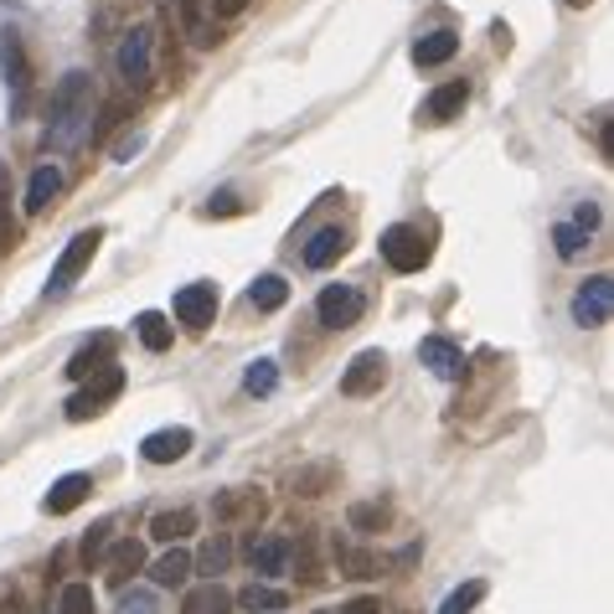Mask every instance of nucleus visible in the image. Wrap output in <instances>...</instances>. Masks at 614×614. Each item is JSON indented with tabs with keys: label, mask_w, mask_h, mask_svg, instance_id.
I'll return each instance as SVG.
<instances>
[{
	"label": "nucleus",
	"mask_w": 614,
	"mask_h": 614,
	"mask_svg": "<svg viewBox=\"0 0 614 614\" xmlns=\"http://www.w3.org/2000/svg\"><path fill=\"white\" fill-rule=\"evenodd\" d=\"M264 512H269V501H264V491H254V485H233V491H222L217 501H212V516H217L222 527H248V522H258Z\"/></svg>",
	"instance_id": "obj_9"
},
{
	"label": "nucleus",
	"mask_w": 614,
	"mask_h": 614,
	"mask_svg": "<svg viewBox=\"0 0 614 614\" xmlns=\"http://www.w3.org/2000/svg\"><path fill=\"white\" fill-rule=\"evenodd\" d=\"M610 310H614V279L610 273L583 279L579 294H573V321H579L583 331H594V325H610Z\"/></svg>",
	"instance_id": "obj_6"
},
{
	"label": "nucleus",
	"mask_w": 614,
	"mask_h": 614,
	"mask_svg": "<svg viewBox=\"0 0 614 614\" xmlns=\"http://www.w3.org/2000/svg\"><path fill=\"white\" fill-rule=\"evenodd\" d=\"M191 428H155V434H145V444H139V455L150 465H176V460H187V449H191Z\"/></svg>",
	"instance_id": "obj_13"
},
{
	"label": "nucleus",
	"mask_w": 614,
	"mask_h": 614,
	"mask_svg": "<svg viewBox=\"0 0 614 614\" xmlns=\"http://www.w3.org/2000/svg\"><path fill=\"white\" fill-rule=\"evenodd\" d=\"M5 166H0V248H11V212H5Z\"/></svg>",
	"instance_id": "obj_39"
},
{
	"label": "nucleus",
	"mask_w": 614,
	"mask_h": 614,
	"mask_svg": "<svg viewBox=\"0 0 614 614\" xmlns=\"http://www.w3.org/2000/svg\"><path fill=\"white\" fill-rule=\"evenodd\" d=\"M428 254H434L428 238L418 233V227H409V222H398V227L382 233V258H388L398 273H418L428 264Z\"/></svg>",
	"instance_id": "obj_3"
},
{
	"label": "nucleus",
	"mask_w": 614,
	"mask_h": 614,
	"mask_svg": "<svg viewBox=\"0 0 614 614\" xmlns=\"http://www.w3.org/2000/svg\"><path fill=\"white\" fill-rule=\"evenodd\" d=\"M139 150H145V135H139V130H135V135H124L120 145H114V160H135Z\"/></svg>",
	"instance_id": "obj_42"
},
{
	"label": "nucleus",
	"mask_w": 614,
	"mask_h": 614,
	"mask_svg": "<svg viewBox=\"0 0 614 614\" xmlns=\"http://www.w3.org/2000/svg\"><path fill=\"white\" fill-rule=\"evenodd\" d=\"M150 68H155V32H150V26L124 32V42H120V78L130 88H145V83H150Z\"/></svg>",
	"instance_id": "obj_5"
},
{
	"label": "nucleus",
	"mask_w": 614,
	"mask_h": 614,
	"mask_svg": "<svg viewBox=\"0 0 614 614\" xmlns=\"http://www.w3.org/2000/svg\"><path fill=\"white\" fill-rule=\"evenodd\" d=\"M243 388H248V393H254V398H269L273 388H279V367H273L269 357H258L254 367L243 372Z\"/></svg>",
	"instance_id": "obj_29"
},
{
	"label": "nucleus",
	"mask_w": 614,
	"mask_h": 614,
	"mask_svg": "<svg viewBox=\"0 0 614 614\" xmlns=\"http://www.w3.org/2000/svg\"><path fill=\"white\" fill-rule=\"evenodd\" d=\"M139 568H145V547H139L135 537H124V543H114L109 552H103V573H109V583H114V589H124Z\"/></svg>",
	"instance_id": "obj_15"
},
{
	"label": "nucleus",
	"mask_w": 614,
	"mask_h": 614,
	"mask_svg": "<svg viewBox=\"0 0 614 614\" xmlns=\"http://www.w3.org/2000/svg\"><path fill=\"white\" fill-rule=\"evenodd\" d=\"M331 480H336V465H310V470L294 476V495H321Z\"/></svg>",
	"instance_id": "obj_33"
},
{
	"label": "nucleus",
	"mask_w": 614,
	"mask_h": 614,
	"mask_svg": "<svg viewBox=\"0 0 614 614\" xmlns=\"http://www.w3.org/2000/svg\"><path fill=\"white\" fill-rule=\"evenodd\" d=\"M176 321L187 325V331H206V325L217 321V284H187V290H176Z\"/></svg>",
	"instance_id": "obj_11"
},
{
	"label": "nucleus",
	"mask_w": 614,
	"mask_h": 614,
	"mask_svg": "<svg viewBox=\"0 0 614 614\" xmlns=\"http://www.w3.org/2000/svg\"><path fill=\"white\" fill-rule=\"evenodd\" d=\"M300 563H305V583H321V558H315V537H305V552H300Z\"/></svg>",
	"instance_id": "obj_40"
},
{
	"label": "nucleus",
	"mask_w": 614,
	"mask_h": 614,
	"mask_svg": "<svg viewBox=\"0 0 614 614\" xmlns=\"http://www.w3.org/2000/svg\"><path fill=\"white\" fill-rule=\"evenodd\" d=\"M361 310H367V300H361V290H351V284H325L321 300H315V315H321L325 331H346V325H357Z\"/></svg>",
	"instance_id": "obj_8"
},
{
	"label": "nucleus",
	"mask_w": 614,
	"mask_h": 614,
	"mask_svg": "<svg viewBox=\"0 0 614 614\" xmlns=\"http://www.w3.org/2000/svg\"><path fill=\"white\" fill-rule=\"evenodd\" d=\"M176 11H181V26L197 47H212L217 36H212V21H206V0H176Z\"/></svg>",
	"instance_id": "obj_25"
},
{
	"label": "nucleus",
	"mask_w": 614,
	"mask_h": 614,
	"mask_svg": "<svg viewBox=\"0 0 614 614\" xmlns=\"http://www.w3.org/2000/svg\"><path fill=\"white\" fill-rule=\"evenodd\" d=\"M99 243H103V233L99 227H83L78 238L57 254V264H52V279H47V300H63V294L78 284V273L93 264V254H99Z\"/></svg>",
	"instance_id": "obj_2"
},
{
	"label": "nucleus",
	"mask_w": 614,
	"mask_h": 614,
	"mask_svg": "<svg viewBox=\"0 0 614 614\" xmlns=\"http://www.w3.org/2000/svg\"><path fill=\"white\" fill-rule=\"evenodd\" d=\"M382 382H388V351H377L372 346V351H357V357H351V367L342 372V393L367 398V393H377Z\"/></svg>",
	"instance_id": "obj_10"
},
{
	"label": "nucleus",
	"mask_w": 614,
	"mask_h": 614,
	"mask_svg": "<svg viewBox=\"0 0 614 614\" xmlns=\"http://www.w3.org/2000/svg\"><path fill=\"white\" fill-rule=\"evenodd\" d=\"M315 614H331V610H315Z\"/></svg>",
	"instance_id": "obj_47"
},
{
	"label": "nucleus",
	"mask_w": 614,
	"mask_h": 614,
	"mask_svg": "<svg viewBox=\"0 0 614 614\" xmlns=\"http://www.w3.org/2000/svg\"><path fill=\"white\" fill-rule=\"evenodd\" d=\"M135 331H139V342L150 346V351H166V346H171V325H166V315H155V310L139 315Z\"/></svg>",
	"instance_id": "obj_30"
},
{
	"label": "nucleus",
	"mask_w": 614,
	"mask_h": 614,
	"mask_svg": "<svg viewBox=\"0 0 614 614\" xmlns=\"http://www.w3.org/2000/svg\"><path fill=\"white\" fill-rule=\"evenodd\" d=\"M552 243H558V258H579L583 243H589V233L573 227V222H558V227H552Z\"/></svg>",
	"instance_id": "obj_35"
},
{
	"label": "nucleus",
	"mask_w": 614,
	"mask_h": 614,
	"mask_svg": "<svg viewBox=\"0 0 614 614\" xmlns=\"http://www.w3.org/2000/svg\"><path fill=\"white\" fill-rule=\"evenodd\" d=\"M88 491H93V480H88L83 470H72V476H63L57 485H52L42 506H47L52 516H68V512H78V506L88 501Z\"/></svg>",
	"instance_id": "obj_16"
},
{
	"label": "nucleus",
	"mask_w": 614,
	"mask_h": 614,
	"mask_svg": "<svg viewBox=\"0 0 614 614\" xmlns=\"http://www.w3.org/2000/svg\"><path fill=\"white\" fill-rule=\"evenodd\" d=\"M233 212H238V197H233V191H222V197L206 202V217H233Z\"/></svg>",
	"instance_id": "obj_41"
},
{
	"label": "nucleus",
	"mask_w": 614,
	"mask_h": 614,
	"mask_svg": "<svg viewBox=\"0 0 614 614\" xmlns=\"http://www.w3.org/2000/svg\"><path fill=\"white\" fill-rule=\"evenodd\" d=\"M206 5H212L217 16H243V11H248V0H206Z\"/></svg>",
	"instance_id": "obj_44"
},
{
	"label": "nucleus",
	"mask_w": 614,
	"mask_h": 614,
	"mask_svg": "<svg viewBox=\"0 0 614 614\" xmlns=\"http://www.w3.org/2000/svg\"><path fill=\"white\" fill-rule=\"evenodd\" d=\"M563 5H573V11H583V5H589V0H563Z\"/></svg>",
	"instance_id": "obj_46"
},
{
	"label": "nucleus",
	"mask_w": 614,
	"mask_h": 614,
	"mask_svg": "<svg viewBox=\"0 0 614 614\" xmlns=\"http://www.w3.org/2000/svg\"><path fill=\"white\" fill-rule=\"evenodd\" d=\"M284 300H290V284L279 273H264V279H254V290H248V305L254 310H279Z\"/></svg>",
	"instance_id": "obj_28"
},
{
	"label": "nucleus",
	"mask_w": 614,
	"mask_h": 614,
	"mask_svg": "<svg viewBox=\"0 0 614 614\" xmlns=\"http://www.w3.org/2000/svg\"><path fill=\"white\" fill-rule=\"evenodd\" d=\"M57 191H63V171H57V166H36L32 181H26V212H32V217L47 212Z\"/></svg>",
	"instance_id": "obj_21"
},
{
	"label": "nucleus",
	"mask_w": 614,
	"mask_h": 614,
	"mask_svg": "<svg viewBox=\"0 0 614 614\" xmlns=\"http://www.w3.org/2000/svg\"><path fill=\"white\" fill-rule=\"evenodd\" d=\"M290 558H294V547L284 537H254L248 543V563H254L258 579H284L290 573Z\"/></svg>",
	"instance_id": "obj_12"
},
{
	"label": "nucleus",
	"mask_w": 614,
	"mask_h": 614,
	"mask_svg": "<svg viewBox=\"0 0 614 614\" xmlns=\"http://www.w3.org/2000/svg\"><path fill=\"white\" fill-rule=\"evenodd\" d=\"M342 614H382V604H377V599H367V594H361V599H351V604H346Z\"/></svg>",
	"instance_id": "obj_45"
},
{
	"label": "nucleus",
	"mask_w": 614,
	"mask_h": 614,
	"mask_svg": "<svg viewBox=\"0 0 614 614\" xmlns=\"http://www.w3.org/2000/svg\"><path fill=\"white\" fill-rule=\"evenodd\" d=\"M233 604H243V610H254V614L258 610H264V614H279L284 604H290V594H284V589H273V583H248V589H243Z\"/></svg>",
	"instance_id": "obj_26"
},
{
	"label": "nucleus",
	"mask_w": 614,
	"mask_h": 614,
	"mask_svg": "<svg viewBox=\"0 0 614 614\" xmlns=\"http://www.w3.org/2000/svg\"><path fill=\"white\" fill-rule=\"evenodd\" d=\"M120 393H124V372H120V367H109V372L88 377L83 388L68 398V418H72V424H83V418L103 413V403H114Z\"/></svg>",
	"instance_id": "obj_4"
},
{
	"label": "nucleus",
	"mask_w": 614,
	"mask_h": 614,
	"mask_svg": "<svg viewBox=\"0 0 614 614\" xmlns=\"http://www.w3.org/2000/svg\"><path fill=\"white\" fill-rule=\"evenodd\" d=\"M181 614H233V594L222 583H197L181 604Z\"/></svg>",
	"instance_id": "obj_22"
},
{
	"label": "nucleus",
	"mask_w": 614,
	"mask_h": 614,
	"mask_svg": "<svg viewBox=\"0 0 614 614\" xmlns=\"http://www.w3.org/2000/svg\"><path fill=\"white\" fill-rule=\"evenodd\" d=\"M57 614H99V610H93V589H88V583H63Z\"/></svg>",
	"instance_id": "obj_32"
},
{
	"label": "nucleus",
	"mask_w": 614,
	"mask_h": 614,
	"mask_svg": "<svg viewBox=\"0 0 614 614\" xmlns=\"http://www.w3.org/2000/svg\"><path fill=\"white\" fill-rule=\"evenodd\" d=\"M0 68H5V88H11V114H21L26 93H32V63H26L16 32H0Z\"/></svg>",
	"instance_id": "obj_7"
},
{
	"label": "nucleus",
	"mask_w": 614,
	"mask_h": 614,
	"mask_svg": "<svg viewBox=\"0 0 614 614\" xmlns=\"http://www.w3.org/2000/svg\"><path fill=\"white\" fill-rule=\"evenodd\" d=\"M480 599H485V579H470V583H460L455 594L444 599V604H439V614H470V610L480 604Z\"/></svg>",
	"instance_id": "obj_31"
},
{
	"label": "nucleus",
	"mask_w": 614,
	"mask_h": 614,
	"mask_svg": "<svg viewBox=\"0 0 614 614\" xmlns=\"http://www.w3.org/2000/svg\"><path fill=\"white\" fill-rule=\"evenodd\" d=\"M150 579H155V589H181V583L191 579V552H166V558H155V568H150Z\"/></svg>",
	"instance_id": "obj_24"
},
{
	"label": "nucleus",
	"mask_w": 614,
	"mask_h": 614,
	"mask_svg": "<svg viewBox=\"0 0 614 614\" xmlns=\"http://www.w3.org/2000/svg\"><path fill=\"white\" fill-rule=\"evenodd\" d=\"M346 243H351L346 238V227H321V233L305 243V264L310 269H331V264L346 254Z\"/></svg>",
	"instance_id": "obj_19"
},
{
	"label": "nucleus",
	"mask_w": 614,
	"mask_h": 614,
	"mask_svg": "<svg viewBox=\"0 0 614 614\" xmlns=\"http://www.w3.org/2000/svg\"><path fill=\"white\" fill-rule=\"evenodd\" d=\"M465 103H470V83H465V78H455V83H444V88H434V93H428L424 120L428 124H449L465 109Z\"/></svg>",
	"instance_id": "obj_17"
},
{
	"label": "nucleus",
	"mask_w": 614,
	"mask_h": 614,
	"mask_svg": "<svg viewBox=\"0 0 614 614\" xmlns=\"http://www.w3.org/2000/svg\"><path fill=\"white\" fill-rule=\"evenodd\" d=\"M109 532H114V527H109V522H99V527H88V537H83V547H78V558H83V563H88V568L99 563L103 552H109Z\"/></svg>",
	"instance_id": "obj_37"
},
{
	"label": "nucleus",
	"mask_w": 614,
	"mask_h": 614,
	"mask_svg": "<svg viewBox=\"0 0 614 614\" xmlns=\"http://www.w3.org/2000/svg\"><path fill=\"white\" fill-rule=\"evenodd\" d=\"M573 227L594 233V227H599V206H594V202H579V212H573Z\"/></svg>",
	"instance_id": "obj_43"
},
{
	"label": "nucleus",
	"mask_w": 614,
	"mask_h": 614,
	"mask_svg": "<svg viewBox=\"0 0 614 614\" xmlns=\"http://www.w3.org/2000/svg\"><path fill=\"white\" fill-rule=\"evenodd\" d=\"M336 563H342L351 579H372L377 558H372V552H357V547H336Z\"/></svg>",
	"instance_id": "obj_36"
},
{
	"label": "nucleus",
	"mask_w": 614,
	"mask_h": 614,
	"mask_svg": "<svg viewBox=\"0 0 614 614\" xmlns=\"http://www.w3.org/2000/svg\"><path fill=\"white\" fill-rule=\"evenodd\" d=\"M351 527L357 532H382L388 527V506H382V501H361V506H351Z\"/></svg>",
	"instance_id": "obj_34"
},
{
	"label": "nucleus",
	"mask_w": 614,
	"mask_h": 614,
	"mask_svg": "<svg viewBox=\"0 0 614 614\" xmlns=\"http://www.w3.org/2000/svg\"><path fill=\"white\" fill-rule=\"evenodd\" d=\"M93 130V78L88 72H68L63 83L52 88V109H47V150L68 155L78 150Z\"/></svg>",
	"instance_id": "obj_1"
},
{
	"label": "nucleus",
	"mask_w": 614,
	"mask_h": 614,
	"mask_svg": "<svg viewBox=\"0 0 614 614\" xmlns=\"http://www.w3.org/2000/svg\"><path fill=\"white\" fill-rule=\"evenodd\" d=\"M191 532H197V512H191V506L160 512L150 522V537H155V543H181V537H191Z\"/></svg>",
	"instance_id": "obj_23"
},
{
	"label": "nucleus",
	"mask_w": 614,
	"mask_h": 614,
	"mask_svg": "<svg viewBox=\"0 0 614 614\" xmlns=\"http://www.w3.org/2000/svg\"><path fill=\"white\" fill-rule=\"evenodd\" d=\"M455 52H460V36L455 32H428V36L413 42V63H418V68H439V63H449Z\"/></svg>",
	"instance_id": "obj_20"
},
{
	"label": "nucleus",
	"mask_w": 614,
	"mask_h": 614,
	"mask_svg": "<svg viewBox=\"0 0 614 614\" xmlns=\"http://www.w3.org/2000/svg\"><path fill=\"white\" fill-rule=\"evenodd\" d=\"M109 367H114V342H109V336H99V342H88L83 351L68 361V377H72V382H88V377L109 372Z\"/></svg>",
	"instance_id": "obj_18"
},
{
	"label": "nucleus",
	"mask_w": 614,
	"mask_h": 614,
	"mask_svg": "<svg viewBox=\"0 0 614 614\" xmlns=\"http://www.w3.org/2000/svg\"><path fill=\"white\" fill-rule=\"evenodd\" d=\"M227 563H233V543H227V537H212V543L191 558V573H212V583H217V573H227Z\"/></svg>",
	"instance_id": "obj_27"
},
{
	"label": "nucleus",
	"mask_w": 614,
	"mask_h": 614,
	"mask_svg": "<svg viewBox=\"0 0 614 614\" xmlns=\"http://www.w3.org/2000/svg\"><path fill=\"white\" fill-rule=\"evenodd\" d=\"M120 614H155V589H124Z\"/></svg>",
	"instance_id": "obj_38"
},
{
	"label": "nucleus",
	"mask_w": 614,
	"mask_h": 614,
	"mask_svg": "<svg viewBox=\"0 0 614 614\" xmlns=\"http://www.w3.org/2000/svg\"><path fill=\"white\" fill-rule=\"evenodd\" d=\"M418 361H424L434 377H444V382H455V377H465V357L455 342H444V336H428V342H418Z\"/></svg>",
	"instance_id": "obj_14"
}]
</instances>
